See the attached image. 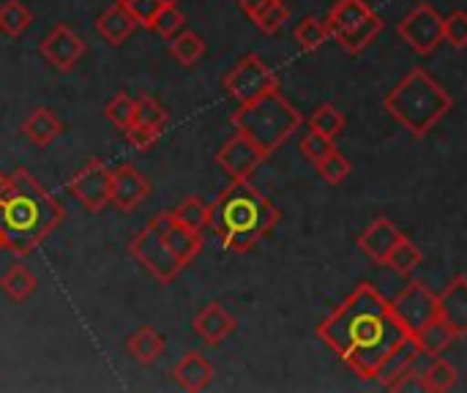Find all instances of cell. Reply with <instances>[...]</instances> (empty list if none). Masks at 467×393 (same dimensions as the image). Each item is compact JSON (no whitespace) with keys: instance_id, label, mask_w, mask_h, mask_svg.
Segmentation results:
<instances>
[{"instance_id":"obj_1","label":"cell","mask_w":467,"mask_h":393,"mask_svg":"<svg viewBox=\"0 0 467 393\" xmlns=\"http://www.w3.org/2000/svg\"><path fill=\"white\" fill-rule=\"evenodd\" d=\"M317 336L358 380H375L383 358L408 334L391 315L389 298H383L375 284L364 282L317 326Z\"/></svg>"},{"instance_id":"obj_2","label":"cell","mask_w":467,"mask_h":393,"mask_svg":"<svg viewBox=\"0 0 467 393\" xmlns=\"http://www.w3.org/2000/svg\"><path fill=\"white\" fill-rule=\"evenodd\" d=\"M66 219L63 205L25 167L3 178L0 186V238L16 257L33 254Z\"/></svg>"},{"instance_id":"obj_3","label":"cell","mask_w":467,"mask_h":393,"mask_svg":"<svg viewBox=\"0 0 467 393\" xmlns=\"http://www.w3.org/2000/svg\"><path fill=\"white\" fill-rule=\"evenodd\" d=\"M279 219V208L257 186H252L249 178H244L230 181V186L211 202L208 227L219 235L227 252L246 254L274 233Z\"/></svg>"},{"instance_id":"obj_4","label":"cell","mask_w":467,"mask_h":393,"mask_svg":"<svg viewBox=\"0 0 467 393\" xmlns=\"http://www.w3.org/2000/svg\"><path fill=\"white\" fill-rule=\"evenodd\" d=\"M383 107L402 129L421 140L451 112L454 98L427 68H413L383 98Z\"/></svg>"},{"instance_id":"obj_5","label":"cell","mask_w":467,"mask_h":393,"mask_svg":"<svg viewBox=\"0 0 467 393\" xmlns=\"http://www.w3.org/2000/svg\"><path fill=\"white\" fill-rule=\"evenodd\" d=\"M230 120L235 131L246 134L265 156H274L298 131L304 115L279 90H271L249 104H241Z\"/></svg>"},{"instance_id":"obj_6","label":"cell","mask_w":467,"mask_h":393,"mask_svg":"<svg viewBox=\"0 0 467 393\" xmlns=\"http://www.w3.org/2000/svg\"><path fill=\"white\" fill-rule=\"evenodd\" d=\"M175 227V216L172 211H161L156 213L129 243V254L159 282V284H170L181 276V271L186 268L167 246L164 235Z\"/></svg>"},{"instance_id":"obj_7","label":"cell","mask_w":467,"mask_h":393,"mask_svg":"<svg viewBox=\"0 0 467 393\" xmlns=\"http://www.w3.org/2000/svg\"><path fill=\"white\" fill-rule=\"evenodd\" d=\"M224 90L238 104H249L271 90H279V77L260 55L249 52L224 74Z\"/></svg>"},{"instance_id":"obj_8","label":"cell","mask_w":467,"mask_h":393,"mask_svg":"<svg viewBox=\"0 0 467 393\" xmlns=\"http://www.w3.org/2000/svg\"><path fill=\"white\" fill-rule=\"evenodd\" d=\"M391 315L405 328V334L416 336L424 326H430L435 317H441L438 295L424 282H410L402 293H397L391 301Z\"/></svg>"},{"instance_id":"obj_9","label":"cell","mask_w":467,"mask_h":393,"mask_svg":"<svg viewBox=\"0 0 467 393\" xmlns=\"http://www.w3.org/2000/svg\"><path fill=\"white\" fill-rule=\"evenodd\" d=\"M443 19L446 16H441L435 5L419 3L413 11L402 16L397 33L416 55H432L443 44Z\"/></svg>"},{"instance_id":"obj_10","label":"cell","mask_w":467,"mask_h":393,"mask_svg":"<svg viewBox=\"0 0 467 393\" xmlns=\"http://www.w3.org/2000/svg\"><path fill=\"white\" fill-rule=\"evenodd\" d=\"M109 186H112V170L101 159H90L68 181V191L90 213H101L109 205Z\"/></svg>"},{"instance_id":"obj_11","label":"cell","mask_w":467,"mask_h":393,"mask_svg":"<svg viewBox=\"0 0 467 393\" xmlns=\"http://www.w3.org/2000/svg\"><path fill=\"white\" fill-rule=\"evenodd\" d=\"M38 52H41V57H44L55 71L66 74V71H71V68L85 57L88 44H85L68 25L57 22V25L41 38Z\"/></svg>"},{"instance_id":"obj_12","label":"cell","mask_w":467,"mask_h":393,"mask_svg":"<svg viewBox=\"0 0 467 393\" xmlns=\"http://www.w3.org/2000/svg\"><path fill=\"white\" fill-rule=\"evenodd\" d=\"M268 156L241 131H235L216 153V164L233 178V181H244L252 178L254 170L265 161Z\"/></svg>"},{"instance_id":"obj_13","label":"cell","mask_w":467,"mask_h":393,"mask_svg":"<svg viewBox=\"0 0 467 393\" xmlns=\"http://www.w3.org/2000/svg\"><path fill=\"white\" fill-rule=\"evenodd\" d=\"M148 194H150V183L134 164H120V167L112 170L109 202L118 211H123V213L137 211L148 200Z\"/></svg>"},{"instance_id":"obj_14","label":"cell","mask_w":467,"mask_h":393,"mask_svg":"<svg viewBox=\"0 0 467 393\" xmlns=\"http://www.w3.org/2000/svg\"><path fill=\"white\" fill-rule=\"evenodd\" d=\"M421 358V347H419V342H416V336H405L386 358H383V364H380V369H378V375H375V380L383 386V388H389V391H397V388H402L405 386V380L413 375V367H416V361Z\"/></svg>"},{"instance_id":"obj_15","label":"cell","mask_w":467,"mask_h":393,"mask_svg":"<svg viewBox=\"0 0 467 393\" xmlns=\"http://www.w3.org/2000/svg\"><path fill=\"white\" fill-rule=\"evenodd\" d=\"M235 317L222 306V304H208V306H202L197 315H194V320H192V328L202 336V342L205 345H211V347H216V345H222L233 331H235Z\"/></svg>"},{"instance_id":"obj_16","label":"cell","mask_w":467,"mask_h":393,"mask_svg":"<svg viewBox=\"0 0 467 393\" xmlns=\"http://www.w3.org/2000/svg\"><path fill=\"white\" fill-rule=\"evenodd\" d=\"M438 309L457 336H467V276L451 279L449 287L438 293Z\"/></svg>"},{"instance_id":"obj_17","label":"cell","mask_w":467,"mask_h":393,"mask_svg":"<svg viewBox=\"0 0 467 393\" xmlns=\"http://www.w3.org/2000/svg\"><path fill=\"white\" fill-rule=\"evenodd\" d=\"M402 238L400 227L391 219H375L361 235H358V249L372 257L375 263H386L389 252L397 246V241Z\"/></svg>"},{"instance_id":"obj_18","label":"cell","mask_w":467,"mask_h":393,"mask_svg":"<svg viewBox=\"0 0 467 393\" xmlns=\"http://www.w3.org/2000/svg\"><path fill=\"white\" fill-rule=\"evenodd\" d=\"M172 380L189 393L205 391L213 383V367L208 358L200 353H186L175 367H172Z\"/></svg>"},{"instance_id":"obj_19","label":"cell","mask_w":467,"mask_h":393,"mask_svg":"<svg viewBox=\"0 0 467 393\" xmlns=\"http://www.w3.org/2000/svg\"><path fill=\"white\" fill-rule=\"evenodd\" d=\"M134 27H137V22H134V16L115 0L109 8H104L101 14H99V19H96V30H99V36L109 44V47H120L131 33H134Z\"/></svg>"},{"instance_id":"obj_20","label":"cell","mask_w":467,"mask_h":393,"mask_svg":"<svg viewBox=\"0 0 467 393\" xmlns=\"http://www.w3.org/2000/svg\"><path fill=\"white\" fill-rule=\"evenodd\" d=\"M60 131H63L60 118H57L52 109H47V107L33 109V112L22 120V134H25L36 148H47V145H52V142L60 137Z\"/></svg>"},{"instance_id":"obj_21","label":"cell","mask_w":467,"mask_h":393,"mask_svg":"<svg viewBox=\"0 0 467 393\" xmlns=\"http://www.w3.org/2000/svg\"><path fill=\"white\" fill-rule=\"evenodd\" d=\"M164 347H167L164 336H161L156 328H150V326H142V328L134 331V334L129 336V342H126L129 356H131L134 361H140L142 367H150L153 361H159V358L164 356Z\"/></svg>"},{"instance_id":"obj_22","label":"cell","mask_w":467,"mask_h":393,"mask_svg":"<svg viewBox=\"0 0 467 393\" xmlns=\"http://www.w3.org/2000/svg\"><path fill=\"white\" fill-rule=\"evenodd\" d=\"M369 14H372V8H369L367 0H337V3L331 5L328 16H326V22H328V27H331V38H334L337 33H345V30L356 27V25L364 22Z\"/></svg>"},{"instance_id":"obj_23","label":"cell","mask_w":467,"mask_h":393,"mask_svg":"<svg viewBox=\"0 0 467 393\" xmlns=\"http://www.w3.org/2000/svg\"><path fill=\"white\" fill-rule=\"evenodd\" d=\"M380 33H383V19L372 11L364 22H358L356 27H350V30H345V33H337L334 38H337L339 47H345L350 55H358V52H364Z\"/></svg>"},{"instance_id":"obj_24","label":"cell","mask_w":467,"mask_h":393,"mask_svg":"<svg viewBox=\"0 0 467 393\" xmlns=\"http://www.w3.org/2000/svg\"><path fill=\"white\" fill-rule=\"evenodd\" d=\"M454 339H457V334L451 331V326L443 317H435L430 326H424L416 334V342L421 347V356H432V358L443 356L454 345Z\"/></svg>"},{"instance_id":"obj_25","label":"cell","mask_w":467,"mask_h":393,"mask_svg":"<svg viewBox=\"0 0 467 393\" xmlns=\"http://www.w3.org/2000/svg\"><path fill=\"white\" fill-rule=\"evenodd\" d=\"M36 287H38V282H36V276L30 274V268H25V265H11V268L0 276V290H3L14 304L27 301V298L36 293Z\"/></svg>"},{"instance_id":"obj_26","label":"cell","mask_w":467,"mask_h":393,"mask_svg":"<svg viewBox=\"0 0 467 393\" xmlns=\"http://www.w3.org/2000/svg\"><path fill=\"white\" fill-rule=\"evenodd\" d=\"M164 241H167L170 252H172L183 265H189V263L202 252V233H192V230H186V227H181V224H175V227L164 235Z\"/></svg>"},{"instance_id":"obj_27","label":"cell","mask_w":467,"mask_h":393,"mask_svg":"<svg viewBox=\"0 0 467 393\" xmlns=\"http://www.w3.org/2000/svg\"><path fill=\"white\" fill-rule=\"evenodd\" d=\"M172 216H175V224H181L192 233H202L211 222V205L202 202V197H186L172 211Z\"/></svg>"},{"instance_id":"obj_28","label":"cell","mask_w":467,"mask_h":393,"mask_svg":"<svg viewBox=\"0 0 467 393\" xmlns=\"http://www.w3.org/2000/svg\"><path fill=\"white\" fill-rule=\"evenodd\" d=\"M421 260H424V254H421V249L410 241V238H400L397 241V246L389 252V257H386V263L383 265H389L394 274H400V276H410L419 265H421Z\"/></svg>"},{"instance_id":"obj_29","label":"cell","mask_w":467,"mask_h":393,"mask_svg":"<svg viewBox=\"0 0 467 393\" xmlns=\"http://www.w3.org/2000/svg\"><path fill=\"white\" fill-rule=\"evenodd\" d=\"M457 383H460V372H457V367H454V364H449V361H443L441 356H438V358H435V364L421 375V388L430 393L454 391V388H457Z\"/></svg>"},{"instance_id":"obj_30","label":"cell","mask_w":467,"mask_h":393,"mask_svg":"<svg viewBox=\"0 0 467 393\" xmlns=\"http://www.w3.org/2000/svg\"><path fill=\"white\" fill-rule=\"evenodd\" d=\"M33 25V11L22 0H5L0 5V30L8 38H19Z\"/></svg>"},{"instance_id":"obj_31","label":"cell","mask_w":467,"mask_h":393,"mask_svg":"<svg viewBox=\"0 0 467 393\" xmlns=\"http://www.w3.org/2000/svg\"><path fill=\"white\" fill-rule=\"evenodd\" d=\"M170 55H172L181 66L192 68V66L205 55V41H202V36H197L194 30H181V33L172 36V41H170Z\"/></svg>"},{"instance_id":"obj_32","label":"cell","mask_w":467,"mask_h":393,"mask_svg":"<svg viewBox=\"0 0 467 393\" xmlns=\"http://www.w3.org/2000/svg\"><path fill=\"white\" fill-rule=\"evenodd\" d=\"M345 112L334 104H320L312 115H309V129L317 134H326L331 140H337L345 131Z\"/></svg>"},{"instance_id":"obj_33","label":"cell","mask_w":467,"mask_h":393,"mask_svg":"<svg viewBox=\"0 0 467 393\" xmlns=\"http://www.w3.org/2000/svg\"><path fill=\"white\" fill-rule=\"evenodd\" d=\"M331 38V27L326 19H317V16H304L296 27V41L301 44V49L306 52H315L320 49L326 41Z\"/></svg>"},{"instance_id":"obj_34","label":"cell","mask_w":467,"mask_h":393,"mask_svg":"<svg viewBox=\"0 0 467 393\" xmlns=\"http://www.w3.org/2000/svg\"><path fill=\"white\" fill-rule=\"evenodd\" d=\"M134 123L150 126L156 131H164V126L170 123V112L148 93L137 96V109H134Z\"/></svg>"},{"instance_id":"obj_35","label":"cell","mask_w":467,"mask_h":393,"mask_svg":"<svg viewBox=\"0 0 467 393\" xmlns=\"http://www.w3.org/2000/svg\"><path fill=\"white\" fill-rule=\"evenodd\" d=\"M134 109H137V98H131L129 93H118L107 101L104 107V118L118 126V129H126L134 123Z\"/></svg>"},{"instance_id":"obj_36","label":"cell","mask_w":467,"mask_h":393,"mask_svg":"<svg viewBox=\"0 0 467 393\" xmlns=\"http://www.w3.org/2000/svg\"><path fill=\"white\" fill-rule=\"evenodd\" d=\"M183 25H186V16L178 11V5L175 3H164L159 8V14L153 16L150 30H156L161 38H172V36H178L183 30Z\"/></svg>"},{"instance_id":"obj_37","label":"cell","mask_w":467,"mask_h":393,"mask_svg":"<svg viewBox=\"0 0 467 393\" xmlns=\"http://www.w3.org/2000/svg\"><path fill=\"white\" fill-rule=\"evenodd\" d=\"M317 172H320V178L326 181V183H331V186H339V183H345L348 181V175H350V161L334 148L326 159H320L317 164Z\"/></svg>"},{"instance_id":"obj_38","label":"cell","mask_w":467,"mask_h":393,"mask_svg":"<svg viewBox=\"0 0 467 393\" xmlns=\"http://www.w3.org/2000/svg\"><path fill=\"white\" fill-rule=\"evenodd\" d=\"M287 19H290V8H287L282 0H271V3H268V5L254 16V19H252V22L257 25V30H260V33L274 36V33H276Z\"/></svg>"},{"instance_id":"obj_39","label":"cell","mask_w":467,"mask_h":393,"mask_svg":"<svg viewBox=\"0 0 467 393\" xmlns=\"http://www.w3.org/2000/svg\"><path fill=\"white\" fill-rule=\"evenodd\" d=\"M118 3L134 16L137 25H142V27L150 30V22H153V16L159 14V8H161L164 3H178V0H118Z\"/></svg>"},{"instance_id":"obj_40","label":"cell","mask_w":467,"mask_h":393,"mask_svg":"<svg viewBox=\"0 0 467 393\" xmlns=\"http://www.w3.org/2000/svg\"><path fill=\"white\" fill-rule=\"evenodd\" d=\"M331 150H334V140L326 137V134H317V131H312V129H309V134L301 140V153H304V159H309L312 164H317L320 159H326Z\"/></svg>"},{"instance_id":"obj_41","label":"cell","mask_w":467,"mask_h":393,"mask_svg":"<svg viewBox=\"0 0 467 393\" xmlns=\"http://www.w3.org/2000/svg\"><path fill=\"white\" fill-rule=\"evenodd\" d=\"M443 41H449L457 49L467 47V14L465 11H454L443 19Z\"/></svg>"},{"instance_id":"obj_42","label":"cell","mask_w":467,"mask_h":393,"mask_svg":"<svg viewBox=\"0 0 467 393\" xmlns=\"http://www.w3.org/2000/svg\"><path fill=\"white\" fill-rule=\"evenodd\" d=\"M123 134H126V142H129L131 148H137V150H150V148L156 145V140H159L161 131H156V129H150V126H142V123H131V126L123 129Z\"/></svg>"},{"instance_id":"obj_43","label":"cell","mask_w":467,"mask_h":393,"mask_svg":"<svg viewBox=\"0 0 467 393\" xmlns=\"http://www.w3.org/2000/svg\"><path fill=\"white\" fill-rule=\"evenodd\" d=\"M271 0H238V5H241V11L249 16V19H254L265 5H268Z\"/></svg>"},{"instance_id":"obj_44","label":"cell","mask_w":467,"mask_h":393,"mask_svg":"<svg viewBox=\"0 0 467 393\" xmlns=\"http://www.w3.org/2000/svg\"><path fill=\"white\" fill-rule=\"evenodd\" d=\"M3 178H5V175H3V172H0V186H3Z\"/></svg>"},{"instance_id":"obj_45","label":"cell","mask_w":467,"mask_h":393,"mask_svg":"<svg viewBox=\"0 0 467 393\" xmlns=\"http://www.w3.org/2000/svg\"><path fill=\"white\" fill-rule=\"evenodd\" d=\"M0 249H3V238H0Z\"/></svg>"}]
</instances>
